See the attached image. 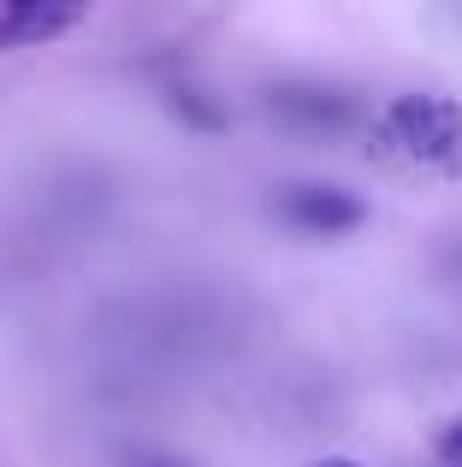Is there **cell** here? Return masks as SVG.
<instances>
[{
  "instance_id": "obj_2",
  "label": "cell",
  "mask_w": 462,
  "mask_h": 467,
  "mask_svg": "<svg viewBox=\"0 0 462 467\" xmlns=\"http://www.w3.org/2000/svg\"><path fill=\"white\" fill-rule=\"evenodd\" d=\"M278 219H290L297 231H314V237H344L368 219V202L338 183H290V190H278Z\"/></svg>"
},
{
  "instance_id": "obj_1",
  "label": "cell",
  "mask_w": 462,
  "mask_h": 467,
  "mask_svg": "<svg viewBox=\"0 0 462 467\" xmlns=\"http://www.w3.org/2000/svg\"><path fill=\"white\" fill-rule=\"evenodd\" d=\"M380 137L409 166L433 178H462V107L451 95H397L380 119Z\"/></svg>"
},
{
  "instance_id": "obj_5",
  "label": "cell",
  "mask_w": 462,
  "mask_h": 467,
  "mask_svg": "<svg viewBox=\"0 0 462 467\" xmlns=\"http://www.w3.org/2000/svg\"><path fill=\"white\" fill-rule=\"evenodd\" d=\"M439 456L451 462V467H462V420H451V426L439 432Z\"/></svg>"
},
{
  "instance_id": "obj_6",
  "label": "cell",
  "mask_w": 462,
  "mask_h": 467,
  "mask_svg": "<svg viewBox=\"0 0 462 467\" xmlns=\"http://www.w3.org/2000/svg\"><path fill=\"white\" fill-rule=\"evenodd\" d=\"M137 467H178V462H166V456H142Z\"/></svg>"
},
{
  "instance_id": "obj_7",
  "label": "cell",
  "mask_w": 462,
  "mask_h": 467,
  "mask_svg": "<svg viewBox=\"0 0 462 467\" xmlns=\"http://www.w3.org/2000/svg\"><path fill=\"white\" fill-rule=\"evenodd\" d=\"M320 467H356V462H320Z\"/></svg>"
},
{
  "instance_id": "obj_3",
  "label": "cell",
  "mask_w": 462,
  "mask_h": 467,
  "mask_svg": "<svg viewBox=\"0 0 462 467\" xmlns=\"http://www.w3.org/2000/svg\"><path fill=\"white\" fill-rule=\"evenodd\" d=\"M95 0H0V54L6 47H36L66 36L71 24L89 18Z\"/></svg>"
},
{
  "instance_id": "obj_4",
  "label": "cell",
  "mask_w": 462,
  "mask_h": 467,
  "mask_svg": "<svg viewBox=\"0 0 462 467\" xmlns=\"http://www.w3.org/2000/svg\"><path fill=\"white\" fill-rule=\"evenodd\" d=\"M273 107L278 113H290V119H309V125H344L350 119V101H338V95H320V89H285V95H273Z\"/></svg>"
}]
</instances>
